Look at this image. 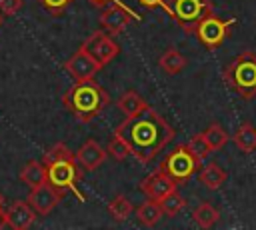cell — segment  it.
<instances>
[{
	"mask_svg": "<svg viewBox=\"0 0 256 230\" xmlns=\"http://www.w3.org/2000/svg\"><path fill=\"white\" fill-rule=\"evenodd\" d=\"M114 134H118L126 142L130 154L142 164L154 160L176 136L168 120L150 106L142 114L134 118H126L122 124H118Z\"/></svg>",
	"mask_w": 256,
	"mask_h": 230,
	"instance_id": "1",
	"label": "cell"
},
{
	"mask_svg": "<svg viewBox=\"0 0 256 230\" xmlns=\"http://www.w3.org/2000/svg\"><path fill=\"white\" fill-rule=\"evenodd\" d=\"M62 104L80 122L88 124L110 104V96L100 84L92 80H84V82H76L72 88L64 92Z\"/></svg>",
	"mask_w": 256,
	"mask_h": 230,
	"instance_id": "2",
	"label": "cell"
},
{
	"mask_svg": "<svg viewBox=\"0 0 256 230\" xmlns=\"http://www.w3.org/2000/svg\"><path fill=\"white\" fill-rule=\"evenodd\" d=\"M224 82L240 98L250 100L256 96V54L242 52L238 54L224 70Z\"/></svg>",
	"mask_w": 256,
	"mask_h": 230,
	"instance_id": "3",
	"label": "cell"
},
{
	"mask_svg": "<svg viewBox=\"0 0 256 230\" xmlns=\"http://www.w3.org/2000/svg\"><path fill=\"white\" fill-rule=\"evenodd\" d=\"M46 166V176H48V182L54 184L56 188L60 190H70L76 198H80L82 202L86 200V196L82 194V190L78 188V180L82 178V172L78 168V162L74 158V152L68 154V156H62V158H56Z\"/></svg>",
	"mask_w": 256,
	"mask_h": 230,
	"instance_id": "4",
	"label": "cell"
},
{
	"mask_svg": "<svg viewBox=\"0 0 256 230\" xmlns=\"http://www.w3.org/2000/svg\"><path fill=\"white\" fill-rule=\"evenodd\" d=\"M200 162H202V160H200L186 144H180V146H176V148L162 160L160 168H162L174 182L182 184V182L190 180L194 172L200 170Z\"/></svg>",
	"mask_w": 256,
	"mask_h": 230,
	"instance_id": "5",
	"label": "cell"
},
{
	"mask_svg": "<svg viewBox=\"0 0 256 230\" xmlns=\"http://www.w3.org/2000/svg\"><path fill=\"white\" fill-rule=\"evenodd\" d=\"M166 12L178 22V26L186 32H194L198 22L212 14L210 0H168Z\"/></svg>",
	"mask_w": 256,
	"mask_h": 230,
	"instance_id": "6",
	"label": "cell"
},
{
	"mask_svg": "<svg viewBox=\"0 0 256 230\" xmlns=\"http://www.w3.org/2000/svg\"><path fill=\"white\" fill-rule=\"evenodd\" d=\"M232 24H234V18H220L216 14H208L198 22V26L194 28V34L204 48L216 50L226 40Z\"/></svg>",
	"mask_w": 256,
	"mask_h": 230,
	"instance_id": "7",
	"label": "cell"
},
{
	"mask_svg": "<svg viewBox=\"0 0 256 230\" xmlns=\"http://www.w3.org/2000/svg\"><path fill=\"white\" fill-rule=\"evenodd\" d=\"M104 66L88 52V48L82 44L66 62H64V70L76 80V82H84V80H92Z\"/></svg>",
	"mask_w": 256,
	"mask_h": 230,
	"instance_id": "8",
	"label": "cell"
},
{
	"mask_svg": "<svg viewBox=\"0 0 256 230\" xmlns=\"http://www.w3.org/2000/svg\"><path fill=\"white\" fill-rule=\"evenodd\" d=\"M62 198H64V190L56 188L50 182H44L36 188H30V194H28L26 202L34 208V212L38 216H48L60 204Z\"/></svg>",
	"mask_w": 256,
	"mask_h": 230,
	"instance_id": "9",
	"label": "cell"
},
{
	"mask_svg": "<svg viewBox=\"0 0 256 230\" xmlns=\"http://www.w3.org/2000/svg\"><path fill=\"white\" fill-rule=\"evenodd\" d=\"M82 44L88 48V52H90L102 66H106L108 62H112V60L120 54L118 42L112 38V34H108V32H104V30H98V32L90 34L88 40H84Z\"/></svg>",
	"mask_w": 256,
	"mask_h": 230,
	"instance_id": "10",
	"label": "cell"
},
{
	"mask_svg": "<svg viewBox=\"0 0 256 230\" xmlns=\"http://www.w3.org/2000/svg\"><path fill=\"white\" fill-rule=\"evenodd\" d=\"M130 20H140V16L124 4H114L110 8H104V12L100 14V28L114 36L120 34L130 24Z\"/></svg>",
	"mask_w": 256,
	"mask_h": 230,
	"instance_id": "11",
	"label": "cell"
},
{
	"mask_svg": "<svg viewBox=\"0 0 256 230\" xmlns=\"http://www.w3.org/2000/svg\"><path fill=\"white\" fill-rule=\"evenodd\" d=\"M140 192H144L148 198L152 200H162L164 196H168L170 192L178 190V182H174L162 168L150 172L142 182H140Z\"/></svg>",
	"mask_w": 256,
	"mask_h": 230,
	"instance_id": "12",
	"label": "cell"
},
{
	"mask_svg": "<svg viewBox=\"0 0 256 230\" xmlns=\"http://www.w3.org/2000/svg\"><path fill=\"white\" fill-rule=\"evenodd\" d=\"M106 150L96 142V140H86L76 152H74V158L78 162V166L84 170V172H94L96 168H100L106 160Z\"/></svg>",
	"mask_w": 256,
	"mask_h": 230,
	"instance_id": "13",
	"label": "cell"
},
{
	"mask_svg": "<svg viewBox=\"0 0 256 230\" xmlns=\"http://www.w3.org/2000/svg\"><path fill=\"white\" fill-rule=\"evenodd\" d=\"M6 216H8L10 228H14V230H26V228H30V226L34 224V220H36L34 208H32L28 202H24V200L12 202V204L8 206V210H6Z\"/></svg>",
	"mask_w": 256,
	"mask_h": 230,
	"instance_id": "14",
	"label": "cell"
},
{
	"mask_svg": "<svg viewBox=\"0 0 256 230\" xmlns=\"http://www.w3.org/2000/svg\"><path fill=\"white\" fill-rule=\"evenodd\" d=\"M226 178H228V174H226V170L218 162H208V164L200 166V170H198V180L208 190L222 188V184L226 182Z\"/></svg>",
	"mask_w": 256,
	"mask_h": 230,
	"instance_id": "15",
	"label": "cell"
},
{
	"mask_svg": "<svg viewBox=\"0 0 256 230\" xmlns=\"http://www.w3.org/2000/svg\"><path fill=\"white\" fill-rule=\"evenodd\" d=\"M116 106L118 110L126 116V118H134L138 114H142L146 108H148V102L134 90H126L120 94V98L116 100Z\"/></svg>",
	"mask_w": 256,
	"mask_h": 230,
	"instance_id": "16",
	"label": "cell"
},
{
	"mask_svg": "<svg viewBox=\"0 0 256 230\" xmlns=\"http://www.w3.org/2000/svg\"><path fill=\"white\" fill-rule=\"evenodd\" d=\"M136 210V218H138V222L142 224V226H146V228H152L154 224H158V220L164 216V212H162V208H160V202L158 200H146V202H142L138 208H134Z\"/></svg>",
	"mask_w": 256,
	"mask_h": 230,
	"instance_id": "17",
	"label": "cell"
},
{
	"mask_svg": "<svg viewBox=\"0 0 256 230\" xmlns=\"http://www.w3.org/2000/svg\"><path fill=\"white\" fill-rule=\"evenodd\" d=\"M232 140H234V144L238 146L240 152L250 154V152L256 150V128H254L250 122H242V124L236 128Z\"/></svg>",
	"mask_w": 256,
	"mask_h": 230,
	"instance_id": "18",
	"label": "cell"
},
{
	"mask_svg": "<svg viewBox=\"0 0 256 230\" xmlns=\"http://www.w3.org/2000/svg\"><path fill=\"white\" fill-rule=\"evenodd\" d=\"M158 66L168 74V76H174V74H180L184 68H186V56L176 50V48H168L160 58H158Z\"/></svg>",
	"mask_w": 256,
	"mask_h": 230,
	"instance_id": "19",
	"label": "cell"
},
{
	"mask_svg": "<svg viewBox=\"0 0 256 230\" xmlns=\"http://www.w3.org/2000/svg\"><path fill=\"white\" fill-rule=\"evenodd\" d=\"M20 180H22L26 186H30V188H36V186L48 182L46 166L42 164V160H40V162H38V160H30V162L22 168V172H20Z\"/></svg>",
	"mask_w": 256,
	"mask_h": 230,
	"instance_id": "20",
	"label": "cell"
},
{
	"mask_svg": "<svg viewBox=\"0 0 256 230\" xmlns=\"http://www.w3.org/2000/svg\"><path fill=\"white\" fill-rule=\"evenodd\" d=\"M192 218H194V222H196L200 228H212V226L218 222V218H220V210H218L216 206H212L210 202H200V204L194 208Z\"/></svg>",
	"mask_w": 256,
	"mask_h": 230,
	"instance_id": "21",
	"label": "cell"
},
{
	"mask_svg": "<svg viewBox=\"0 0 256 230\" xmlns=\"http://www.w3.org/2000/svg\"><path fill=\"white\" fill-rule=\"evenodd\" d=\"M108 212H110V216H112L114 220L124 222V220H128V216L134 212V206H132V202H130L124 194H118V196H114V198L108 202Z\"/></svg>",
	"mask_w": 256,
	"mask_h": 230,
	"instance_id": "22",
	"label": "cell"
},
{
	"mask_svg": "<svg viewBox=\"0 0 256 230\" xmlns=\"http://www.w3.org/2000/svg\"><path fill=\"white\" fill-rule=\"evenodd\" d=\"M202 134H204V138H206V142H208V146H210L212 152L224 148V144L228 142V132H226L220 124H216V122L210 124Z\"/></svg>",
	"mask_w": 256,
	"mask_h": 230,
	"instance_id": "23",
	"label": "cell"
},
{
	"mask_svg": "<svg viewBox=\"0 0 256 230\" xmlns=\"http://www.w3.org/2000/svg\"><path fill=\"white\" fill-rule=\"evenodd\" d=\"M158 202H160V208H162L164 216H176V214H180L186 208V200H184V196L178 194V190L170 192L168 196H164Z\"/></svg>",
	"mask_w": 256,
	"mask_h": 230,
	"instance_id": "24",
	"label": "cell"
},
{
	"mask_svg": "<svg viewBox=\"0 0 256 230\" xmlns=\"http://www.w3.org/2000/svg\"><path fill=\"white\" fill-rule=\"evenodd\" d=\"M106 154L120 162V160H124V158L130 154V148L126 146V142H124L118 134H114V136L108 140V144H106Z\"/></svg>",
	"mask_w": 256,
	"mask_h": 230,
	"instance_id": "25",
	"label": "cell"
},
{
	"mask_svg": "<svg viewBox=\"0 0 256 230\" xmlns=\"http://www.w3.org/2000/svg\"><path fill=\"white\" fill-rule=\"evenodd\" d=\"M200 160H204V158H208V154L212 152L210 150V146H208V142H206V138H204V134L200 132V134H194L190 140H188V144H186Z\"/></svg>",
	"mask_w": 256,
	"mask_h": 230,
	"instance_id": "26",
	"label": "cell"
},
{
	"mask_svg": "<svg viewBox=\"0 0 256 230\" xmlns=\"http://www.w3.org/2000/svg\"><path fill=\"white\" fill-rule=\"evenodd\" d=\"M38 2L42 4V8H44L48 14H52V16H60V14L66 12V8H68L74 0H38Z\"/></svg>",
	"mask_w": 256,
	"mask_h": 230,
	"instance_id": "27",
	"label": "cell"
},
{
	"mask_svg": "<svg viewBox=\"0 0 256 230\" xmlns=\"http://www.w3.org/2000/svg\"><path fill=\"white\" fill-rule=\"evenodd\" d=\"M24 6V0H0V12L4 16H14Z\"/></svg>",
	"mask_w": 256,
	"mask_h": 230,
	"instance_id": "28",
	"label": "cell"
},
{
	"mask_svg": "<svg viewBox=\"0 0 256 230\" xmlns=\"http://www.w3.org/2000/svg\"><path fill=\"white\" fill-rule=\"evenodd\" d=\"M138 4L140 6H144V8H168V0H138Z\"/></svg>",
	"mask_w": 256,
	"mask_h": 230,
	"instance_id": "29",
	"label": "cell"
},
{
	"mask_svg": "<svg viewBox=\"0 0 256 230\" xmlns=\"http://www.w3.org/2000/svg\"><path fill=\"white\" fill-rule=\"evenodd\" d=\"M0 228H10L8 224V216H6V210L0 208Z\"/></svg>",
	"mask_w": 256,
	"mask_h": 230,
	"instance_id": "30",
	"label": "cell"
},
{
	"mask_svg": "<svg viewBox=\"0 0 256 230\" xmlns=\"http://www.w3.org/2000/svg\"><path fill=\"white\" fill-rule=\"evenodd\" d=\"M92 4H96V6H106L108 2H112V4H122L120 0H90Z\"/></svg>",
	"mask_w": 256,
	"mask_h": 230,
	"instance_id": "31",
	"label": "cell"
},
{
	"mask_svg": "<svg viewBox=\"0 0 256 230\" xmlns=\"http://www.w3.org/2000/svg\"><path fill=\"white\" fill-rule=\"evenodd\" d=\"M2 204H4V196L0 194V208H2Z\"/></svg>",
	"mask_w": 256,
	"mask_h": 230,
	"instance_id": "32",
	"label": "cell"
},
{
	"mask_svg": "<svg viewBox=\"0 0 256 230\" xmlns=\"http://www.w3.org/2000/svg\"><path fill=\"white\" fill-rule=\"evenodd\" d=\"M0 26H2V16H0Z\"/></svg>",
	"mask_w": 256,
	"mask_h": 230,
	"instance_id": "33",
	"label": "cell"
}]
</instances>
